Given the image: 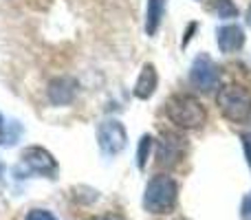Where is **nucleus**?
Here are the masks:
<instances>
[{"instance_id": "nucleus-1", "label": "nucleus", "mask_w": 251, "mask_h": 220, "mask_svg": "<svg viewBox=\"0 0 251 220\" xmlns=\"http://www.w3.org/2000/svg\"><path fill=\"white\" fill-rule=\"evenodd\" d=\"M165 112H168L170 121L183 130H196L207 121L205 106L194 95H187V93H176L170 97L165 101Z\"/></svg>"}, {"instance_id": "nucleus-2", "label": "nucleus", "mask_w": 251, "mask_h": 220, "mask_svg": "<svg viewBox=\"0 0 251 220\" xmlns=\"http://www.w3.org/2000/svg\"><path fill=\"white\" fill-rule=\"evenodd\" d=\"M176 196H178L176 181L172 176H168V174H156L146 185L143 207L150 214H168L176 205Z\"/></svg>"}, {"instance_id": "nucleus-3", "label": "nucleus", "mask_w": 251, "mask_h": 220, "mask_svg": "<svg viewBox=\"0 0 251 220\" xmlns=\"http://www.w3.org/2000/svg\"><path fill=\"white\" fill-rule=\"evenodd\" d=\"M216 104L223 117H227L234 123H243L251 117V93L238 84H229V86L221 88L216 95Z\"/></svg>"}, {"instance_id": "nucleus-4", "label": "nucleus", "mask_w": 251, "mask_h": 220, "mask_svg": "<svg viewBox=\"0 0 251 220\" xmlns=\"http://www.w3.org/2000/svg\"><path fill=\"white\" fill-rule=\"evenodd\" d=\"M190 84L201 93H212L221 88V71L209 55H199L190 69Z\"/></svg>"}, {"instance_id": "nucleus-5", "label": "nucleus", "mask_w": 251, "mask_h": 220, "mask_svg": "<svg viewBox=\"0 0 251 220\" xmlns=\"http://www.w3.org/2000/svg\"><path fill=\"white\" fill-rule=\"evenodd\" d=\"M97 143L106 154H119L128 143V134L122 121L117 119H108L104 123H100L97 128Z\"/></svg>"}, {"instance_id": "nucleus-6", "label": "nucleus", "mask_w": 251, "mask_h": 220, "mask_svg": "<svg viewBox=\"0 0 251 220\" xmlns=\"http://www.w3.org/2000/svg\"><path fill=\"white\" fill-rule=\"evenodd\" d=\"M185 154V141L183 137L174 132H165L163 137L156 141V163L163 168H172Z\"/></svg>"}, {"instance_id": "nucleus-7", "label": "nucleus", "mask_w": 251, "mask_h": 220, "mask_svg": "<svg viewBox=\"0 0 251 220\" xmlns=\"http://www.w3.org/2000/svg\"><path fill=\"white\" fill-rule=\"evenodd\" d=\"M22 161H25V165L29 170H33V172L55 178L57 163H55V159L51 156V152H47L44 147H40V146L26 147V150L22 152Z\"/></svg>"}, {"instance_id": "nucleus-8", "label": "nucleus", "mask_w": 251, "mask_h": 220, "mask_svg": "<svg viewBox=\"0 0 251 220\" xmlns=\"http://www.w3.org/2000/svg\"><path fill=\"white\" fill-rule=\"evenodd\" d=\"M77 95V82L73 77H55L49 84V101L55 106H66Z\"/></svg>"}, {"instance_id": "nucleus-9", "label": "nucleus", "mask_w": 251, "mask_h": 220, "mask_svg": "<svg viewBox=\"0 0 251 220\" xmlns=\"http://www.w3.org/2000/svg\"><path fill=\"white\" fill-rule=\"evenodd\" d=\"M245 47V31L238 24H227L218 29V49L223 53H236Z\"/></svg>"}, {"instance_id": "nucleus-10", "label": "nucleus", "mask_w": 251, "mask_h": 220, "mask_svg": "<svg viewBox=\"0 0 251 220\" xmlns=\"http://www.w3.org/2000/svg\"><path fill=\"white\" fill-rule=\"evenodd\" d=\"M156 84H159V77H156V69L152 64H143L141 73H139L137 82H134V97H139V99H148V97H152V93L156 91Z\"/></svg>"}, {"instance_id": "nucleus-11", "label": "nucleus", "mask_w": 251, "mask_h": 220, "mask_svg": "<svg viewBox=\"0 0 251 220\" xmlns=\"http://www.w3.org/2000/svg\"><path fill=\"white\" fill-rule=\"evenodd\" d=\"M165 13V0H148V11H146V33L154 35L161 26Z\"/></svg>"}, {"instance_id": "nucleus-12", "label": "nucleus", "mask_w": 251, "mask_h": 220, "mask_svg": "<svg viewBox=\"0 0 251 220\" xmlns=\"http://www.w3.org/2000/svg\"><path fill=\"white\" fill-rule=\"evenodd\" d=\"M207 9L216 18H223V20H231V18L238 16V7H236L234 0H212L207 4Z\"/></svg>"}, {"instance_id": "nucleus-13", "label": "nucleus", "mask_w": 251, "mask_h": 220, "mask_svg": "<svg viewBox=\"0 0 251 220\" xmlns=\"http://www.w3.org/2000/svg\"><path fill=\"white\" fill-rule=\"evenodd\" d=\"M152 141L154 139H150L146 134V137L141 139V143H139V152H137V163H139V168H146V161L150 159V154H152Z\"/></svg>"}, {"instance_id": "nucleus-14", "label": "nucleus", "mask_w": 251, "mask_h": 220, "mask_svg": "<svg viewBox=\"0 0 251 220\" xmlns=\"http://www.w3.org/2000/svg\"><path fill=\"white\" fill-rule=\"evenodd\" d=\"M25 220H57V218L51 212H47V209H31Z\"/></svg>"}, {"instance_id": "nucleus-15", "label": "nucleus", "mask_w": 251, "mask_h": 220, "mask_svg": "<svg viewBox=\"0 0 251 220\" xmlns=\"http://www.w3.org/2000/svg\"><path fill=\"white\" fill-rule=\"evenodd\" d=\"M243 147H245V156H247V163L251 168V132L243 134Z\"/></svg>"}, {"instance_id": "nucleus-16", "label": "nucleus", "mask_w": 251, "mask_h": 220, "mask_svg": "<svg viewBox=\"0 0 251 220\" xmlns=\"http://www.w3.org/2000/svg\"><path fill=\"white\" fill-rule=\"evenodd\" d=\"M88 220H124L119 214H101V216H93Z\"/></svg>"}, {"instance_id": "nucleus-17", "label": "nucleus", "mask_w": 251, "mask_h": 220, "mask_svg": "<svg viewBox=\"0 0 251 220\" xmlns=\"http://www.w3.org/2000/svg\"><path fill=\"white\" fill-rule=\"evenodd\" d=\"M243 216L245 218H251V194L245 198V203H243Z\"/></svg>"}, {"instance_id": "nucleus-18", "label": "nucleus", "mask_w": 251, "mask_h": 220, "mask_svg": "<svg viewBox=\"0 0 251 220\" xmlns=\"http://www.w3.org/2000/svg\"><path fill=\"white\" fill-rule=\"evenodd\" d=\"M247 22H249V26H251V7H249V11H247Z\"/></svg>"}, {"instance_id": "nucleus-19", "label": "nucleus", "mask_w": 251, "mask_h": 220, "mask_svg": "<svg viewBox=\"0 0 251 220\" xmlns=\"http://www.w3.org/2000/svg\"><path fill=\"white\" fill-rule=\"evenodd\" d=\"M0 130H2V115H0Z\"/></svg>"}]
</instances>
